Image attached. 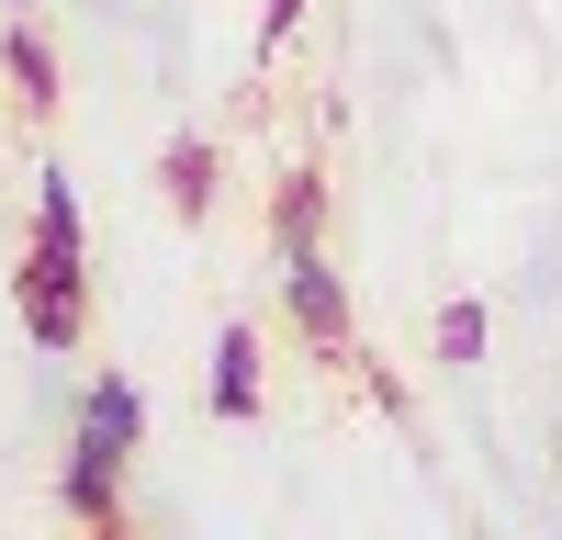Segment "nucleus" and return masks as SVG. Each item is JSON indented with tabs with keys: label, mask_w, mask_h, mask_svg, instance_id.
I'll use <instances>...</instances> for the list:
<instances>
[{
	"label": "nucleus",
	"mask_w": 562,
	"mask_h": 540,
	"mask_svg": "<svg viewBox=\"0 0 562 540\" xmlns=\"http://www.w3.org/2000/svg\"><path fill=\"white\" fill-rule=\"evenodd\" d=\"M0 79H12V102H23V113H45V102H57V57H45V34H34V23H12V34H0Z\"/></svg>",
	"instance_id": "obj_6"
},
{
	"label": "nucleus",
	"mask_w": 562,
	"mask_h": 540,
	"mask_svg": "<svg viewBox=\"0 0 562 540\" xmlns=\"http://www.w3.org/2000/svg\"><path fill=\"white\" fill-rule=\"evenodd\" d=\"M90 237H79V203H68V169L34 180V248H23V282H57V293H90Z\"/></svg>",
	"instance_id": "obj_2"
},
{
	"label": "nucleus",
	"mask_w": 562,
	"mask_h": 540,
	"mask_svg": "<svg viewBox=\"0 0 562 540\" xmlns=\"http://www.w3.org/2000/svg\"><path fill=\"white\" fill-rule=\"evenodd\" d=\"M158 180H169V214H180V225L214 214V147H203V135H180V147L158 158Z\"/></svg>",
	"instance_id": "obj_7"
},
{
	"label": "nucleus",
	"mask_w": 562,
	"mask_h": 540,
	"mask_svg": "<svg viewBox=\"0 0 562 540\" xmlns=\"http://www.w3.org/2000/svg\"><path fill=\"white\" fill-rule=\"evenodd\" d=\"M293 23H304V0H270V12H259V34H270V45L293 34Z\"/></svg>",
	"instance_id": "obj_9"
},
{
	"label": "nucleus",
	"mask_w": 562,
	"mask_h": 540,
	"mask_svg": "<svg viewBox=\"0 0 562 540\" xmlns=\"http://www.w3.org/2000/svg\"><path fill=\"white\" fill-rule=\"evenodd\" d=\"M203 405H214L225 428L259 417V327H248V315H225V327H214V383H203Z\"/></svg>",
	"instance_id": "obj_4"
},
{
	"label": "nucleus",
	"mask_w": 562,
	"mask_h": 540,
	"mask_svg": "<svg viewBox=\"0 0 562 540\" xmlns=\"http://www.w3.org/2000/svg\"><path fill=\"white\" fill-rule=\"evenodd\" d=\"M270 248H281V259H326V180H315V169H281Z\"/></svg>",
	"instance_id": "obj_5"
},
{
	"label": "nucleus",
	"mask_w": 562,
	"mask_h": 540,
	"mask_svg": "<svg viewBox=\"0 0 562 540\" xmlns=\"http://www.w3.org/2000/svg\"><path fill=\"white\" fill-rule=\"evenodd\" d=\"M281 304H293V327H304L326 360L349 349V293H338V270H326V259H281Z\"/></svg>",
	"instance_id": "obj_3"
},
{
	"label": "nucleus",
	"mask_w": 562,
	"mask_h": 540,
	"mask_svg": "<svg viewBox=\"0 0 562 540\" xmlns=\"http://www.w3.org/2000/svg\"><path fill=\"white\" fill-rule=\"evenodd\" d=\"M484 338H495V327H484V304H473V293H461V304H439V360H450V372H473V360H484Z\"/></svg>",
	"instance_id": "obj_8"
},
{
	"label": "nucleus",
	"mask_w": 562,
	"mask_h": 540,
	"mask_svg": "<svg viewBox=\"0 0 562 540\" xmlns=\"http://www.w3.org/2000/svg\"><path fill=\"white\" fill-rule=\"evenodd\" d=\"M135 428H147V405H135V383L124 372H102L79 394V439H68V473H57V495H68V518L79 529H113L124 507V462H135Z\"/></svg>",
	"instance_id": "obj_1"
}]
</instances>
